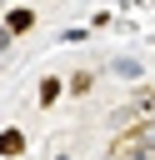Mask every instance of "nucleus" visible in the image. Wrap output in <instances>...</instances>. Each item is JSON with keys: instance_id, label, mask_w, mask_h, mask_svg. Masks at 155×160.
<instances>
[{"instance_id": "7ed1b4c3", "label": "nucleus", "mask_w": 155, "mask_h": 160, "mask_svg": "<svg viewBox=\"0 0 155 160\" xmlns=\"http://www.w3.org/2000/svg\"><path fill=\"white\" fill-rule=\"evenodd\" d=\"M25 150V135L20 130H0V155H20Z\"/></svg>"}, {"instance_id": "f257e3e1", "label": "nucleus", "mask_w": 155, "mask_h": 160, "mask_svg": "<svg viewBox=\"0 0 155 160\" xmlns=\"http://www.w3.org/2000/svg\"><path fill=\"white\" fill-rule=\"evenodd\" d=\"M110 125H115V135H125V130H145V125H155V85H140L115 115H110Z\"/></svg>"}, {"instance_id": "20e7f679", "label": "nucleus", "mask_w": 155, "mask_h": 160, "mask_svg": "<svg viewBox=\"0 0 155 160\" xmlns=\"http://www.w3.org/2000/svg\"><path fill=\"white\" fill-rule=\"evenodd\" d=\"M60 90H65V85H60L55 75H45V80H40V105H55V100H60Z\"/></svg>"}, {"instance_id": "0eeeda50", "label": "nucleus", "mask_w": 155, "mask_h": 160, "mask_svg": "<svg viewBox=\"0 0 155 160\" xmlns=\"http://www.w3.org/2000/svg\"><path fill=\"white\" fill-rule=\"evenodd\" d=\"M55 160H70V155H55Z\"/></svg>"}, {"instance_id": "39448f33", "label": "nucleus", "mask_w": 155, "mask_h": 160, "mask_svg": "<svg viewBox=\"0 0 155 160\" xmlns=\"http://www.w3.org/2000/svg\"><path fill=\"white\" fill-rule=\"evenodd\" d=\"M90 85H95V75H90V70H75V75H70V85H65V90H70V95H85V90H90Z\"/></svg>"}, {"instance_id": "f03ea898", "label": "nucleus", "mask_w": 155, "mask_h": 160, "mask_svg": "<svg viewBox=\"0 0 155 160\" xmlns=\"http://www.w3.org/2000/svg\"><path fill=\"white\" fill-rule=\"evenodd\" d=\"M30 25H35V10H10V20H5V30H10V35L30 30Z\"/></svg>"}, {"instance_id": "423d86ee", "label": "nucleus", "mask_w": 155, "mask_h": 160, "mask_svg": "<svg viewBox=\"0 0 155 160\" xmlns=\"http://www.w3.org/2000/svg\"><path fill=\"white\" fill-rule=\"evenodd\" d=\"M5 50H10V30L0 25V55H5Z\"/></svg>"}]
</instances>
